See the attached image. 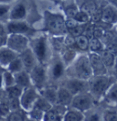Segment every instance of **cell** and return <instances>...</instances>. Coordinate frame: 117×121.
I'll return each mask as SVG.
<instances>
[{
	"mask_svg": "<svg viewBox=\"0 0 117 121\" xmlns=\"http://www.w3.org/2000/svg\"><path fill=\"white\" fill-rule=\"evenodd\" d=\"M29 48L33 52L38 63L48 65L53 52L51 50L49 35L46 32H37L34 36L30 38Z\"/></svg>",
	"mask_w": 117,
	"mask_h": 121,
	"instance_id": "cell-1",
	"label": "cell"
},
{
	"mask_svg": "<svg viewBox=\"0 0 117 121\" xmlns=\"http://www.w3.org/2000/svg\"><path fill=\"white\" fill-rule=\"evenodd\" d=\"M93 75L88 52H80L72 63L66 68V76L89 81Z\"/></svg>",
	"mask_w": 117,
	"mask_h": 121,
	"instance_id": "cell-2",
	"label": "cell"
},
{
	"mask_svg": "<svg viewBox=\"0 0 117 121\" xmlns=\"http://www.w3.org/2000/svg\"><path fill=\"white\" fill-rule=\"evenodd\" d=\"M65 16L61 13L45 10L43 22L45 32L50 36H64L68 33L65 26Z\"/></svg>",
	"mask_w": 117,
	"mask_h": 121,
	"instance_id": "cell-3",
	"label": "cell"
},
{
	"mask_svg": "<svg viewBox=\"0 0 117 121\" xmlns=\"http://www.w3.org/2000/svg\"><path fill=\"white\" fill-rule=\"evenodd\" d=\"M113 78L109 74L104 75H92L88 81V92L94 98L95 102L101 101L105 92L113 83Z\"/></svg>",
	"mask_w": 117,
	"mask_h": 121,
	"instance_id": "cell-4",
	"label": "cell"
},
{
	"mask_svg": "<svg viewBox=\"0 0 117 121\" xmlns=\"http://www.w3.org/2000/svg\"><path fill=\"white\" fill-rule=\"evenodd\" d=\"M49 84L58 86L66 76V66L58 54H53L47 65Z\"/></svg>",
	"mask_w": 117,
	"mask_h": 121,
	"instance_id": "cell-5",
	"label": "cell"
},
{
	"mask_svg": "<svg viewBox=\"0 0 117 121\" xmlns=\"http://www.w3.org/2000/svg\"><path fill=\"white\" fill-rule=\"evenodd\" d=\"M6 27L7 34H23L29 38L38 32L29 20H7Z\"/></svg>",
	"mask_w": 117,
	"mask_h": 121,
	"instance_id": "cell-6",
	"label": "cell"
},
{
	"mask_svg": "<svg viewBox=\"0 0 117 121\" xmlns=\"http://www.w3.org/2000/svg\"><path fill=\"white\" fill-rule=\"evenodd\" d=\"M29 76H30L32 85L34 87H36L38 90L43 88L49 84L47 65L38 63L36 66L29 72Z\"/></svg>",
	"mask_w": 117,
	"mask_h": 121,
	"instance_id": "cell-7",
	"label": "cell"
},
{
	"mask_svg": "<svg viewBox=\"0 0 117 121\" xmlns=\"http://www.w3.org/2000/svg\"><path fill=\"white\" fill-rule=\"evenodd\" d=\"M95 100L89 92H83L73 95L69 107L74 108L84 113L95 106Z\"/></svg>",
	"mask_w": 117,
	"mask_h": 121,
	"instance_id": "cell-8",
	"label": "cell"
},
{
	"mask_svg": "<svg viewBox=\"0 0 117 121\" xmlns=\"http://www.w3.org/2000/svg\"><path fill=\"white\" fill-rule=\"evenodd\" d=\"M30 38L23 34H7V46L17 54L27 50L29 47Z\"/></svg>",
	"mask_w": 117,
	"mask_h": 121,
	"instance_id": "cell-9",
	"label": "cell"
},
{
	"mask_svg": "<svg viewBox=\"0 0 117 121\" xmlns=\"http://www.w3.org/2000/svg\"><path fill=\"white\" fill-rule=\"evenodd\" d=\"M38 96H39L38 90L36 87H34L33 85L29 86L26 89H23L21 95L19 97L21 108L24 111H26L27 113L29 112L32 109V107L34 106Z\"/></svg>",
	"mask_w": 117,
	"mask_h": 121,
	"instance_id": "cell-10",
	"label": "cell"
},
{
	"mask_svg": "<svg viewBox=\"0 0 117 121\" xmlns=\"http://www.w3.org/2000/svg\"><path fill=\"white\" fill-rule=\"evenodd\" d=\"M58 85H61L68 89L72 94V95L83 92H88V81L80 80L74 77L65 76Z\"/></svg>",
	"mask_w": 117,
	"mask_h": 121,
	"instance_id": "cell-11",
	"label": "cell"
},
{
	"mask_svg": "<svg viewBox=\"0 0 117 121\" xmlns=\"http://www.w3.org/2000/svg\"><path fill=\"white\" fill-rule=\"evenodd\" d=\"M29 13L28 2L26 0H17L11 6L8 20H28Z\"/></svg>",
	"mask_w": 117,
	"mask_h": 121,
	"instance_id": "cell-12",
	"label": "cell"
},
{
	"mask_svg": "<svg viewBox=\"0 0 117 121\" xmlns=\"http://www.w3.org/2000/svg\"><path fill=\"white\" fill-rule=\"evenodd\" d=\"M99 21L110 27L114 26L117 23V8L109 3L102 7V14Z\"/></svg>",
	"mask_w": 117,
	"mask_h": 121,
	"instance_id": "cell-13",
	"label": "cell"
},
{
	"mask_svg": "<svg viewBox=\"0 0 117 121\" xmlns=\"http://www.w3.org/2000/svg\"><path fill=\"white\" fill-rule=\"evenodd\" d=\"M89 60L91 63V67L92 70L93 75H104L109 74V71L103 64L102 59L99 55V53L88 52Z\"/></svg>",
	"mask_w": 117,
	"mask_h": 121,
	"instance_id": "cell-14",
	"label": "cell"
},
{
	"mask_svg": "<svg viewBox=\"0 0 117 121\" xmlns=\"http://www.w3.org/2000/svg\"><path fill=\"white\" fill-rule=\"evenodd\" d=\"M102 103L108 108H117V82H113L109 88L105 92L104 95L101 99Z\"/></svg>",
	"mask_w": 117,
	"mask_h": 121,
	"instance_id": "cell-15",
	"label": "cell"
},
{
	"mask_svg": "<svg viewBox=\"0 0 117 121\" xmlns=\"http://www.w3.org/2000/svg\"><path fill=\"white\" fill-rule=\"evenodd\" d=\"M18 56L21 59L23 66H24V70L29 72V73L38 63L34 53L29 47L27 50H25L24 52H22L20 54H18Z\"/></svg>",
	"mask_w": 117,
	"mask_h": 121,
	"instance_id": "cell-16",
	"label": "cell"
},
{
	"mask_svg": "<svg viewBox=\"0 0 117 121\" xmlns=\"http://www.w3.org/2000/svg\"><path fill=\"white\" fill-rule=\"evenodd\" d=\"M17 56L18 54L9 49L7 45L0 48V67L3 70L7 69L8 64Z\"/></svg>",
	"mask_w": 117,
	"mask_h": 121,
	"instance_id": "cell-17",
	"label": "cell"
},
{
	"mask_svg": "<svg viewBox=\"0 0 117 121\" xmlns=\"http://www.w3.org/2000/svg\"><path fill=\"white\" fill-rule=\"evenodd\" d=\"M57 90H58V86L48 84L47 86L39 89L38 93L39 95H41L43 98L49 101L52 106H54L57 104Z\"/></svg>",
	"mask_w": 117,
	"mask_h": 121,
	"instance_id": "cell-18",
	"label": "cell"
},
{
	"mask_svg": "<svg viewBox=\"0 0 117 121\" xmlns=\"http://www.w3.org/2000/svg\"><path fill=\"white\" fill-rule=\"evenodd\" d=\"M72 94L66 89L65 87L58 85V90H57V104L69 107L71 105V102L72 100Z\"/></svg>",
	"mask_w": 117,
	"mask_h": 121,
	"instance_id": "cell-19",
	"label": "cell"
},
{
	"mask_svg": "<svg viewBox=\"0 0 117 121\" xmlns=\"http://www.w3.org/2000/svg\"><path fill=\"white\" fill-rule=\"evenodd\" d=\"M14 78L15 84L17 85L18 87H20L21 89H26L29 86H32L29 73L25 70H22L18 73H14Z\"/></svg>",
	"mask_w": 117,
	"mask_h": 121,
	"instance_id": "cell-20",
	"label": "cell"
},
{
	"mask_svg": "<svg viewBox=\"0 0 117 121\" xmlns=\"http://www.w3.org/2000/svg\"><path fill=\"white\" fill-rule=\"evenodd\" d=\"M75 2H76L79 9L88 13L91 16V17L99 8L98 7L99 5L96 2V0H80V2L75 0Z\"/></svg>",
	"mask_w": 117,
	"mask_h": 121,
	"instance_id": "cell-21",
	"label": "cell"
},
{
	"mask_svg": "<svg viewBox=\"0 0 117 121\" xmlns=\"http://www.w3.org/2000/svg\"><path fill=\"white\" fill-rule=\"evenodd\" d=\"M80 52H78L75 49H71V48H65L61 52L59 53V57L62 60L63 63L65 64L66 68L68 66H70L74 60L76 59V57L78 56V54Z\"/></svg>",
	"mask_w": 117,
	"mask_h": 121,
	"instance_id": "cell-22",
	"label": "cell"
},
{
	"mask_svg": "<svg viewBox=\"0 0 117 121\" xmlns=\"http://www.w3.org/2000/svg\"><path fill=\"white\" fill-rule=\"evenodd\" d=\"M49 39L50 43L51 50L53 54H59L64 49V36H50Z\"/></svg>",
	"mask_w": 117,
	"mask_h": 121,
	"instance_id": "cell-23",
	"label": "cell"
},
{
	"mask_svg": "<svg viewBox=\"0 0 117 121\" xmlns=\"http://www.w3.org/2000/svg\"><path fill=\"white\" fill-rule=\"evenodd\" d=\"M99 55L102 59L103 64L105 65V67L107 68L108 71L113 69L114 66V63H115V58H116V55H114L113 53L110 52L106 50H102V52H99Z\"/></svg>",
	"mask_w": 117,
	"mask_h": 121,
	"instance_id": "cell-24",
	"label": "cell"
},
{
	"mask_svg": "<svg viewBox=\"0 0 117 121\" xmlns=\"http://www.w3.org/2000/svg\"><path fill=\"white\" fill-rule=\"evenodd\" d=\"M83 113L71 107H68L62 117V121H82Z\"/></svg>",
	"mask_w": 117,
	"mask_h": 121,
	"instance_id": "cell-25",
	"label": "cell"
},
{
	"mask_svg": "<svg viewBox=\"0 0 117 121\" xmlns=\"http://www.w3.org/2000/svg\"><path fill=\"white\" fill-rule=\"evenodd\" d=\"M82 121H102V111L94 106L83 113Z\"/></svg>",
	"mask_w": 117,
	"mask_h": 121,
	"instance_id": "cell-26",
	"label": "cell"
},
{
	"mask_svg": "<svg viewBox=\"0 0 117 121\" xmlns=\"http://www.w3.org/2000/svg\"><path fill=\"white\" fill-rule=\"evenodd\" d=\"M79 10L80 9L75 1L74 3L66 2V4L63 5V15L65 16L66 18H74V17L78 13Z\"/></svg>",
	"mask_w": 117,
	"mask_h": 121,
	"instance_id": "cell-27",
	"label": "cell"
},
{
	"mask_svg": "<svg viewBox=\"0 0 117 121\" xmlns=\"http://www.w3.org/2000/svg\"><path fill=\"white\" fill-rule=\"evenodd\" d=\"M104 50V46L102 44V40L100 39L92 37L89 39V46H88V52L99 53Z\"/></svg>",
	"mask_w": 117,
	"mask_h": 121,
	"instance_id": "cell-28",
	"label": "cell"
},
{
	"mask_svg": "<svg viewBox=\"0 0 117 121\" xmlns=\"http://www.w3.org/2000/svg\"><path fill=\"white\" fill-rule=\"evenodd\" d=\"M88 46H89V39L84 35H80L75 38V47L76 50L80 52H88Z\"/></svg>",
	"mask_w": 117,
	"mask_h": 121,
	"instance_id": "cell-29",
	"label": "cell"
},
{
	"mask_svg": "<svg viewBox=\"0 0 117 121\" xmlns=\"http://www.w3.org/2000/svg\"><path fill=\"white\" fill-rule=\"evenodd\" d=\"M28 116V113L24 111L22 108H19L17 110L11 111L10 114L7 116L6 118L7 121H25L26 117Z\"/></svg>",
	"mask_w": 117,
	"mask_h": 121,
	"instance_id": "cell-30",
	"label": "cell"
},
{
	"mask_svg": "<svg viewBox=\"0 0 117 121\" xmlns=\"http://www.w3.org/2000/svg\"><path fill=\"white\" fill-rule=\"evenodd\" d=\"M23 89H21L20 87H18L17 85H12L5 88V95L7 99L10 98H19L21 95V93Z\"/></svg>",
	"mask_w": 117,
	"mask_h": 121,
	"instance_id": "cell-31",
	"label": "cell"
},
{
	"mask_svg": "<svg viewBox=\"0 0 117 121\" xmlns=\"http://www.w3.org/2000/svg\"><path fill=\"white\" fill-rule=\"evenodd\" d=\"M5 70L9 71V72L12 73L13 74L16 73L20 72L22 70H24V66H23V63H22L21 59L19 58V56H17V58H15L14 60L8 64V66L7 67V69H5Z\"/></svg>",
	"mask_w": 117,
	"mask_h": 121,
	"instance_id": "cell-32",
	"label": "cell"
},
{
	"mask_svg": "<svg viewBox=\"0 0 117 121\" xmlns=\"http://www.w3.org/2000/svg\"><path fill=\"white\" fill-rule=\"evenodd\" d=\"M42 121H62V116H60L52 106L51 109L44 113Z\"/></svg>",
	"mask_w": 117,
	"mask_h": 121,
	"instance_id": "cell-33",
	"label": "cell"
},
{
	"mask_svg": "<svg viewBox=\"0 0 117 121\" xmlns=\"http://www.w3.org/2000/svg\"><path fill=\"white\" fill-rule=\"evenodd\" d=\"M1 75H2V81H3L4 88H7V87L12 86V85L15 84L14 74H13L12 73H10L9 71L4 70V71L1 73Z\"/></svg>",
	"mask_w": 117,
	"mask_h": 121,
	"instance_id": "cell-34",
	"label": "cell"
},
{
	"mask_svg": "<svg viewBox=\"0 0 117 121\" xmlns=\"http://www.w3.org/2000/svg\"><path fill=\"white\" fill-rule=\"evenodd\" d=\"M104 50L113 53L114 55H117V32H114L109 41L104 44Z\"/></svg>",
	"mask_w": 117,
	"mask_h": 121,
	"instance_id": "cell-35",
	"label": "cell"
},
{
	"mask_svg": "<svg viewBox=\"0 0 117 121\" xmlns=\"http://www.w3.org/2000/svg\"><path fill=\"white\" fill-rule=\"evenodd\" d=\"M34 106H36L38 108H39L40 110H42L44 113L45 112H47V111H49L50 109L52 108V105H51L50 103L49 102V101H47L45 98H43L41 95H39L38 99H37L36 103H35V105Z\"/></svg>",
	"mask_w": 117,
	"mask_h": 121,
	"instance_id": "cell-36",
	"label": "cell"
},
{
	"mask_svg": "<svg viewBox=\"0 0 117 121\" xmlns=\"http://www.w3.org/2000/svg\"><path fill=\"white\" fill-rule=\"evenodd\" d=\"M12 4H1L0 3V21L7 22L9 19V12Z\"/></svg>",
	"mask_w": 117,
	"mask_h": 121,
	"instance_id": "cell-37",
	"label": "cell"
},
{
	"mask_svg": "<svg viewBox=\"0 0 117 121\" xmlns=\"http://www.w3.org/2000/svg\"><path fill=\"white\" fill-rule=\"evenodd\" d=\"M10 112H11V110H10V107L8 105V101L5 95L4 98L0 101V117L7 118Z\"/></svg>",
	"mask_w": 117,
	"mask_h": 121,
	"instance_id": "cell-38",
	"label": "cell"
},
{
	"mask_svg": "<svg viewBox=\"0 0 117 121\" xmlns=\"http://www.w3.org/2000/svg\"><path fill=\"white\" fill-rule=\"evenodd\" d=\"M102 121H117V110L108 108L102 112Z\"/></svg>",
	"mask_w": 117,
	"mask_h": 121,
	"instance_id": "cell-39",
	"label": "cell"
},
{
	"mask_svg": "<svg viewBox=\"0 0 117 121\" xmlns=\"http://www.w3.org/2000/svg\"><path fill=\"white\" fill-rule=\"evenodd\" d=\"M74 19L80 24H87L91 22V16L82 10H79L78 13L74 17Z\"/></svg>",
	"mask_w": 117,
	"mask_h": 121,
	"instance_id": "cell-40",
	"label": "cell"
},
{
	"mask_svg": "<svg viewBox=\"0 0 117 121\" xmlns=\"http://www.w3.org/2000/svg\"><path fill=\"white\" fill-rule=\"evenodd\" d=\"M87 24H78L73 29L68 30V34L71 35L74 38H76V37H78L80 35H82L84 33V30H85V28H86V25Z\"/></svg>",
	"mask_w": 117,
	"mask_h": 121,
	"instance_id": "cell-41",
	"label": "cell"
},
{
	"mask_svg": "<svg viewBox=\"0 0 117 121\" xmlns=\"http://www.w3.org/2000/svg\"><path fill=\"white\" fill-rule=\"evenodd\" d=\"M44 112L42 110H40L39 108H38L36 106H33L32 109L28 112V116L29 117L33 118L37 121H42V117H43Z\"/></svg>",
	"mask_w": 117,
	"mask_h": 121,
	"instance_id": "cell-42",
	"label": "cell"
},
{
	"mask_svg": "<svg viewBox=\"0 0 117 121\" xmlns=\"http://www.w3.org/2000/svg\"><path fill=\"white\" fill-rule=\"evenodd\" d=\"M64 46H65V48H71V49H75L76 50V47H75V38L72 37L71 35L68 34V33L66 35H64Z\"/></svg>",
	"mask_w": 117,
	"mask_h": 121,
	"instance_id": "cell-43",
	"label": "cell"
},
{
	"mask_svg": "<svg viewBox=\"0 0 117 121\" xmlns=\"http://www.w3.org/2000/svg\"><path fill=\"white\" fill-rule=\"evenodd\" d=\"M7 101H8V105H9L11 111H15V110H17V109L21 108L19 98H10L7 99Z\"/></svg>",
	"mask_w": 117,
	"mask_h": 121,
	"instance_id": "cell-44",
	"label": "cell"
},
{
	"mask_svg": "<svg viewBox=\"0 0 117 121\" xmlns=\"http://www.w3.org/2000/svg\"><path fill=\"white\" fill-rule=\"evenodd\" d=\"M78 24H80V23L77 22L74 18H66L65 20V26L66 29H67V31L69 30H71L74 27H76Z\"/></svg>",
	"mask_w": 117,
	"mask_h": 121,
	"instance_id": "cell-45",
	"label": "cell"
},
{
	"mask_svg": "<svg viewBox=\"0 0 117 121\" xmlns=\"http://www.w3.org/2000/svg\"><path fill=\"white\" fill-rule=\"evenodd\" d=\"M6 35H7L6 22H1L0 21V36H6Z\"/></svg>",
	"mask_w": 117,
	"mask_h": 121,
	"instance_id": "cell-46",
	"label": "cell"
},
{
	"mask_svg": "<svg viewBox=\"0 0 117 121\" xmlns=\"http://www.w3.org/2000/svg\"><path fill=\"white\" fill-rule=\"evenodd\" d=\"M7 35H6V36H0V48L7 45Z\"/></svg>",
	"mask_w": 117,
	"mask_h": 121,
	"instance_id": "cell-47",
	"label": "cell"
},
{
	"mask_svg": "<svg viewBox=\"0 0 117 121\" xmlns=\"http://www.w3.org/2000/svg\"><path fill=\"white\" fill-rule=\"evenodd\" d=\"M16 1H17V0H0V3L1 4H13L15 3Z\"/></svg>",
	"mask_w": 117,
	"mask_h": 121,
	"instance_id": "cell-48",
	"label": "cell"
},
{
	"mask_svg": "<svg viewBox=\"0 0 117 121\" xmlns=\"http://www.w3.org/2000/svg\"><path fill=\"white\" fill-rule=\"evenodd\" d=\"M106 1H107V3H109L111 5L114 6L115 8H117V0H106Z\"/></svg>",
	"mask_w": 117,
	"mask_h": 121,
	"instance_id": "cell-49",
	"label": "cell"
},
{
	"mask_svg": "<svg viewBox=\"0 0 117 121\" xmlns=\"http://www.w3.org/2000/svg\"><path fill=\"white\" fill-rule=\"evenodd\" d=\"M113 70H114L115 73L117 74V55H116V58H115V63H114V66H113Z\"/></svg>",
	"mask_w": 117,
	"mask_h": 121,
	"instance_id": "cell-50",
	"label": "cell"
},
{
	"mask_svg": "<svg viewBox=\"0 0 117 121\" xmlns=\"http://www.w3.org/2000/svg\"><path fill=\"white\" fill-rule=\"evenodd\" d=\"M25 121H37V120H35V119H33V118H31V117H29V116H27V117H26V119H25Z\"/></svg>",
	"mask_w": 117,
	"mask_h": 121,
	"instance_id": "cell-51",
	"label": "cell"
},
{
	"mask_svg": "<svg viewBox=\"0 0 117 121\" xmlns=\"http://www.w3.org/2000/svg\"><path fill=\"white\" fill-rule=\"evenodd\" d=\"M0 121H7L6 118H3V117H0Z\"/></svg>",
	"mask_w": 117,
	"mask_h": 121,
	"instance_id": "cell-52",
	"label": "cell"
},
{
	"mask_svg": "<svg viewBox=\"0 0 117 121\" xmlns=\"http://www.w3.org/2000/svg\"><path fill=\"white\" fill-rule=\"evenodd\" d=\"M114 27H115V30H116V32H117V23L114 25Z\"/></svg>",
	"mask_w": 117,
	"mask_h": 121,
	"instance_id": "cell-53",
	"label": "cell"
}]
</instances>
